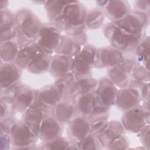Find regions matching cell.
<instances>
[{"instance_id":"obj_1","label":"cell","mask_w":150,"mask_h":150,"mask_svg":"<svg viewBox=\"0 0 150 150\" xmlns=\"http://www.w3.org/2000/svg\"><path fill=\"white\" fill-rule=\"evenodd\" d=\"M87 11L84 5L78 1H69L61 15L52 22L60 31L67 32L73 27L85 24Z\"/></svg>"},{"instance_id":"obj_2","label":"cell","mask_w":150,"mask_h":150,"mask_svg":"<svg viewBox=\"0 0 150 150\" xmlns=\"http://www.w3.org/2000/svg\"><path fill=\"white\" fill-rule=\"evenodd\" d=\"M104 34L112 47L121 52H132L136 50L140 43V38L127 32L113 22L105 25Z\"/></svg>"},{"instance_id":"obj_15","label":"cell","mask_w":150,"mask_h":150,"mask_svg":"<svg viewBox=\"0 0 150 150\" xmlns=\"http://www.w3.org/2000/svg\"><path fill=\"white\" fill-rule=\"evenodd\" d=\"M124 131L121 122L112 121L108 122L104 129L96 137L101 146L107 148L115 139L123 135Z\"/></svg>"},{"instance_id":"obj_26","label":"cell","mask_w":150,"mask_h":150,"mask_svg":"<svg viewBox=\"0 0 150 150\" xmlns=\"http://www.w3.org/2000/svg\"><path fill=\"white\" fill-rule=\"evenodd\" d=\"M77 98L76 107L81 115L88 117L97 105L94 93H91L79 96Z\"/></svg>"},{"instance_id":"obj_36","label":"cell","mask_w":150,"mask_h":150,"mask_svg":"<svg viewBox=\"0 0 150 150\" xmlns=\"http://www.w3.org/2000/svg\"><path fill=\"white\" fill-rule=\"evenodd\" d=\"M17 32L15 22L1 25V42L11 40L15 38Z\"/></svg>"},{"instance_id":"obj_39","label":"cell","mask_w":150,"mask_h":150,"mask_svg":"<svg viewBox=\"0 0 150 150\" xmlns=\"http://www.w3.org/2000/svg\"><path fill=\"white\" fill-rule=\"evenodd\" d=\"M128 146V142L127 139L122 136L115 139L108 148V149H126Z\"/></svg>"},{"instance_id":"obj_19","label":"cell","mask_w":150,"mask_h":150,"mask_svg":"<svg viewBox=\"0 0 150 150\" xmlns=\"http://www.w3.org/2000/svg\"><path fill=\"white\" fill-rule=\"evenodd\" d=\"M45 112L46 111L35 101L25 111L24 122L37 136H39L40 125L45 117Z\"/></svg>"},{"instance_id":"obj_43","label":"cell","mask_w":150,"mask_h":150,"mask_svg":"<svg viewBox=\"0 0 150 150\" xmlns=\"http://www.w3.org/2000/svg\"><path fill=\"white\" fill-rule=\"evenodd\" d=\"M1 149H8L9 145L11 142L9 135L1 134Z\"/></svg>"},{"instance_id":"obj_20","label":"cell","mask_w":150,"mask_h":150,"mask_svg":"<svg viewBox=\"0 0 150 150\" xmlns=\"http://www.w3.org/2000/svg\"><path fill=\"white\" fill-rule=\"evenodd\" d=\"M37 91L21 85L13 102V107L19 111H26L35 102Z\"/></svg>"},{"instance_id":"obj_37","label":"cell","mask_w":150,"mask_h":150,"mask_svg":"<svg viewBox=\"0 0 150 150\" xmlns=\"http://www.w3.org/2000/svg\"><path fill=\"white\" fill-rule=\"evenodd\" d=\"M132 76L134 80L145 83L149 80V71L142 65H137L132 71Z\"/></svg>"},{"instance_id":"obj_24","label":"cell","mask_w":150,"mask_h":150,"mask_svg":"<svg viewBox=\"0 0 150 150\" xmlns=\"http://www.w3.org/2000/svg\"><path fill=\"white\" fill-rule=\"evenodd\" d=\"M75 108L70 102L60 100L53 108V115L60 123L69 122L74 115Z\"/></svg>"},{"instance_id":"obj_21","label":"cell","mask_w":150,"mask_h":150,"mask_svg":"<svg viewBox=\"0 0 150 150\" xmlns=\"http://www.w3.org/2000/svg\"><path fill=\"white\" fill-rule=\"evenodd\" d=\"M61 132L60 122L54 117H46L41 123L39 136L49 141L59 137Z\"/></svg>"},{"instance_id":"obj_16","label":"cell","mask_w":150,"mask_h":150,"mask_svg":"<svg viewBox=\"0 0 150 150\" xmlns=\"http://www.w3.org/2000/svg\"><path fill=\"white\" fill-rule=\"evenodd\" d=\"M44 53L43 50L33 42L19 49L15 63L20 69H26L32 62Z\"/></svg>"},{"instance_id":"obj_32","label":"cell","mask_w":150,"mask_h":150,"mask_svg":"<svg viewBox=\"0 0 150 150\" xmlns=\"http://www.w3.org/2000/svg\"><path fill=\"white\" fill-rule=\"evenodd\" d=\"M109 112L110 107L97 104L87 118L91 124L108 121Z\"/></svg>"},{"instance_id":"obj_31","label":"cell","mask_w":150,"mask_h":150,"mask_svg":"<svg viewBox=\"0 0 150 150\" xmlns=\"http://www.w3.org/2000/svg\"><path fill=\"white\" fill-rule=\"evenodd\" d=\"M150 40L149 36L143 40L136 49L137 55L138 62H141L144 67L149 68V53H150Z\"/></svg>"},{"instance_id":"obj_13","label":"cell","mask_w":150,"mask_h":150,"mask_svg":"<svg viewBox=\"0 0 150 150\" xmlns=\"http://www.w3.org/2000/svg\"><path fill=\"white\" fill-rule=\"evenodd\" d=\"M140 99V93L137 88L126 87L117 91L115 104L121 110L127 111L138 105Z\"/></svg>"},{"instance_id":"obj_23","label":"cell","mask_w":150,"mask_h":150,"mask_svg":"<svg viewBox=\"0 0 150 150\" xmlns=\"http://www.w3.org/2000/svg\"><path fill=\"white\" fill-rule=\"evenodd\" d=\"M129 12V5L124 1H108L105 6V15L113 22L121 19Z\"/></svg>"},{"instance_id":"obj_44","label":"cell","mask_w":150,"mask_h":150,"mask_svg":"<svg viewBox=\"0 0 150 150\" xmlns=\"http://www.w3.org/2000/svg\"><path fill=\"white\" fill-rule=\"evenodd\" d=\"M140 96L141 98H142L144 100L149 99V86L148 83H144L141 87Z\"/></svg>"},{"instance_id":"obj_41","label":"cell","mask_w":150,"mask_h":150,"mask_svg":"<svg viewBox=\"0 0 150 150\" xmlns=\"http://www.w3.org/2000/svg\"><path fill=\"white\" fill-rule=\"evenodd\" d=\"M140 139L143 145L149 149L150 141H149V125H145L140 131Z\"/></svg>"},{"instance_id":"obj_33","label":"cell","mask_w":150,"mask_h":150,"mask_svg":"<svg viewBox=\"0 0 150 150\" xmlns=\"http://www.w3.org/2000/svg\"><path fill=\"white\" fill-rule=\"evenodd\" d=\"M75 79L76 77L71 71L58 77L54 85L59 90L62 97L65 93L69 91L70 86Z\"/></svg>"},{"instance_id":"obj_28","label":"cell","mask_w":150,"mask_h":150,"mask_svg":"<svg viewBox=\"0 0 150 150\" xmlns=\"http://www.w3.org/2000/svg\"><path fill=\"white\" fill-rule=\"evenodd\" d=\"M52 58L50 54L44 53L32 62L26 69L33 74L43 73L49 69Z\"/></svg>"},{"instance_id":"obj_17","label":"cell","mask_w":150,"mask_h":150,"mask_svg":"<svg viewBox=\"0 0 150 150\" xmlns=\"http://www.w3.org/2000/svg\"><path fill=\"white\" fill-rule=\"evenodd\" d=\"M98 81L88 76L76 79L70 86L68 94L71 99L95 91Z\"/></svg>"},{"instance_id":"obj_42","label":"cell","mask_w":150,"mask_h":150,"mask_svg":"<svg viewBox=\"0 0 150 150\" xmlns=\"http://www.w3.org/2000/svg\"><path fill=\"white\" fill-rule=\"evenodd\" d=\"M135 6L136 11L145 13L146 10H149V4L148 1H137L135 2Z\"/></svg>"},{"instance_id":"obj_4","label":"cell","mask_w":150,"mask_h":150,"mask_svg":"<svg viewBox=\"0 0 150 150\" xmlns=\"http://www.w3.org/2000/svg\"><path fill=\"white\" fill-rule=\"evenodd\" d=\"M18 30L28 39L34 41L42 26L37 16L29 9H22L15 15Z\"/></svg>"},{"instance_id":"obj_8","label":"cell","mask_w":150,"mask_h":150,"mask_svg":"<svg viewBox=\"0 0 150 150\" xmlns=\"http://www.w3.org/2000/svg\"><path fill=\"white\" fill-rule=\"evenodd\" d=\"M9 136L11 143L19 148L30 145L38 137L24 122H15L11 129Z\"/></svg>"},{"instance_id":"obj_14","label":"cell","mask_w":150,"mask_h":150,"mask_svg":"<svg viewBox=\"0 0 150 150\" xmlns=\"http://www.w3.org/2000/svg\"><path fill=\"white\" fill-rule=\"evenodd\" d=\"M62 96L54 85L45 87L37 91L35 102L46 112L53 110L55 105L61 100Z\"/></svg>"},{"instance_id":"obj_34","label":"cell","mask_w":150,"mask_h":150,"mask_svg":"<svg viewBox=\"0 0 150 150\" xmlns=\"http://www.w3.org/2000/svg\"><path fill=\"white\" fill-rule=\"evenodd\" d=\"M86 25L73 27L67 32V35L72 38L80 46L84 45L87 41Z\"/></svg>"},{"instance_id":"obj_27","label":"cell","mask_w":150,"mask_h":150,"mask_svg":"<svg viewBox=\"0 0 150 150\" xmlns=\"http://www.w3.org/2000/svg\"><path fill=\"white\" fill-rule=\"evenodd\" d=\"M20 48L16 42L12 40L1 42V59L4 62L12 63L15 61Z\"/></svg>"},{"instance_id":"obj_38","label":"cell","mask_w":150,"mask_h":150,"mask_svg":"<svg viewBox=\"0 0 150 150\" xmlns=\"http://www.w3.org/2000/svg\"><path fill=\"white\" fill-rule=\"evenodd\" d=\"M70 143L67 139L62 137H58L53 139L47 141L45 144L46 149H68Z\"/></svg>"},{"instance_id":"obj_3","label":"cell","mask_w":150,"mask_h":150,"mask_svg":"<svg viewBox=\"0 0 150 150\" xmlns=\"http://www.w3.org/2000/svg\"><path fill=\"white\" fill-rule=\"evenodd\" d=\"M97 51L95 46L87 45L73 57L71 72L76 79L87 76L94 66Z\"/></svg>"},{"instance_id":"obj_18","label":"cell","mask_w":150,"mask_h":150,"mask_svg":"<svg viewBox=\"0 0 150 150\" xmlns=\"http://www.w3.org/2000/svg\"><path fill=\"white\" fill-rule=\"evenodd\" d=\"M20 76V68L16 64L12 63H2L0 69L1 91L18 83V81Z\"/></svg>"},{"instance_id":"obj_25","label":"cell","mask_w":150,"mask_h":150,"mask_svg":"<svg viewBox=\"0 0 150 150\" xmlns=\"http://www.w3.org/2000/svg\"><path fill=\"white\" fill-rule=\"evenodd\" d=\"M81 46L77 43L69 36L62 35L59 45L55 52L58 54H63L74 57L81 50Z\"/></svg>"},{"instance_id":"obj_30","label":"cell","mask_w":150,"mask_h":150,"mask_svg":"<svg viewBox=\"0 0 150 150\" xmlns=\"http://www.w3.org/2000/svg\"><path fill=\"white\" fill-rule=\"evenodd\" d=\"M68 2L69 1H45V8L46 9L49 19L52 22L56 18L61 15Z\"/></svg>"},{"instance_id":"obj_22","label":"cell","mask_w":150,"mask_h":150,"mask_svg":"<svg viewBox=\"0 0 150 150\" xmlns=\"http://www.w3.org/2000/svg\"><path fill=\"white\" fill-rule=\"evenodd\" d=\"M73 57L63 54H57L52 58L49 69L51 73L57 77L71 72Z\"/></svg>"},{"instance_id":"obj_6","label":"cell","mask_w":150,"mask_h":150,"mask_svg":"<svg viewBox=\"0 0 150 150\" xmlns=\"http://www.w3.org/2000/svg\"><path fill=\"white\" fill-rule=\"evenodd\" d=\"M147 21L145 13L135 11L129 12L121 19L113 22L127 32L141 38Z\"/></svg>"},{"instance_id":"obj_40","label":"cell","mask_w":150,"mask_h":150,"mask_svg":"<svg viewBox=\"0 0 150 150\" xmlns=\"http://www.w3.org/2000/svg\"><path fill=\"white\" fill-rule=\"evenodd\" d=\"M15 121L10 118H4L1 120V134L9 135L11 129Z\"/></svg>"},{"instance_id":"obj_11","label":"cell","mask_w":150,"mask_h":150,"mask_svg":"<svg viewBox=\"0 0 150 150\" xmlns=\"http://www.w3.org/2000/svg\"><path fill=\"white\" fill-rule=\"evenodd\" d=\"M124 58L122 52L113 47L101 48L97 51L94 66L98 67H110L120 64Z\"/></svg>"},{"instance_id":"obj_10","label":"cell","mask_w":150,"mask_h":150,"mask_svg":"<svg viewBox=\"0 0 150 150\" xmlns=\"http://www.w3.org/2000/svg\"><path fill=\"white\" fill-rule=\"evenodd\" d=\"M117 91V86L109 79H101L94 91L97 104L107 107L114 104Z\"/></svg>"},{"instance_id":"obj_9","label":"cell","mask_w":150,"mask_h":150,"mask_svg":"<svg viewBox=\"0 0 150 150\" xmlns=\"http://www.w3.org/2000/svg\"><path fill=\"white\" fill-rule=\"evenodd\" d=\"M121 124L125 130L131 132H139L146 125L142 106L138 105L127 111L121 118Z\"/></svg>"},{"instance_id":"obj_7","label":"cell","mask_w":150,"mask_h":150,"mask_svg":"<svg viewBox=\"0 0 150 150\" xmlns=\"http://www.w3.org/2000/svg\"><path fill=\"white\" fill-rule=\"evenodd\" d=\"M137 66L133 59L124 57L118 65L111 67L108 72V77L115 86L121 88L126 87L129 83V76Z\"/></svg>"},{"instance_id":"obj_5","label":"cell","mask_w":150,"mask_h":150,"mask_svg":"<svg viewBox=\"0 0 150 150\" xmlns=\"http://www.w3.org/2000/svg\"><path fill=\"white\" fill-rule=\"evenodd\" d=\"M61 37L60 31L55 26L42 25L34 42L45 53L50 55L55 52L59 45Z\"/></svg>"},{"instance_id":"obj_12","label":"cell","mask_w":150,"mask_h":150,"mask_svg":"<svg viewBox=\"0 0 150 150\" xmlns=\"http://www.w3.org/2000/svg\"><path fill=\"white\" fill-rule=\"evenodd\" d=\"M68 133L71 139L76 143L91 133V124L87 117L80 115L69 121Z\"/></svg>"},{"instance_id":"obj_35","label":"cell","mask_w":150,"mask_h":150,"mask_svg":"<svg viewBox=\"0 0 150 150\" xmlns=\"http://www.w3.org/2000/svg\"><path fill=\"white\" fill-rule=\"evenodd\" d=\"M78 149H100V144L96 135L91 133L83 139L76 143Z\"/></svg>"},{"instance_id":"obj_29","label":"cell","mask_w":150,"mask_h":150,"mask_svg":"<svg viewBox=\"0 0 150 150\" xmlns=\"http://www.w3.org/2000/svg\"><path fill=\"white\" fill-rule=\"evenodd\" d=\"M104 21V12L98 8L90 10L86 19V26L91 29H96L101 26Z\"/></svg>"}]
</instances>
